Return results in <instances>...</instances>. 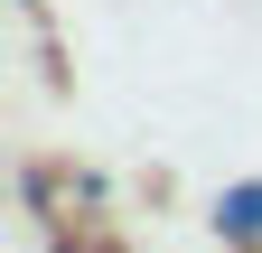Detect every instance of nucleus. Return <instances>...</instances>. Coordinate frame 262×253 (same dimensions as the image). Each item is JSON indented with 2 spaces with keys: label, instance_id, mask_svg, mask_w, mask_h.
<instances>
[{
  "label": "nucleus",
  "instance_id": "obj_1",
  "mask_svg": "<svg viewBox=\"0 0 262 253\" xmlns=\"http://www.w3.org/2000/svg\"><path fill=\"white\" fill-rule=\"evenodd\" d=\"M215 225L234 235V244H262V178H253V187H234V197L215 206Z\"/></svg>",
  "mask_w": 262,
  "mask_h": 253
}]
</instances>
